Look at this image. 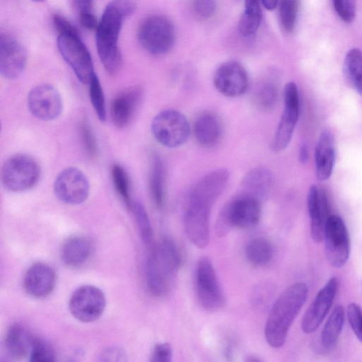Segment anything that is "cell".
<instances>
[{
    "mask_svg": "<svg viewBox=\"0 0 362 362\" xmlns=\"http://www.w3.org/2000/svg\"><path fill=\"white\" fill-rule=\"evenodd\" d=\"M131 0H113L105 7L96 29V47L106 71L116 74L121 69L122 57L118 46L124 20L136 11Z\"/></svg>",
    "mask_w": 362,
    "mask_h": 362,
    "instance_id": "obj_1",
    "label": "cell"
},
{
    "mask_svg": "<svg viewBox=\"0 0 362 362\" xmlns=\"http://www.w3.org/2000/svg\"><path fill=\"white\" fill-rule=\"evenodd\" d=\"M308 295L306 284L295 283L278 297L266 322L264 334L267 343L274 348L282 346L289 328L305 303Z\"/></svg>",
    "mask_w": 362,
    "mask_h": 362,
    "instance_id": "obj_2",
    "label": "cell"
},
{
    "mask_svg": "<svg viewBox=\"0 0 362 362\" xmlns=\"http://www.w3.org/2000/svg\"><path fill=\"white\" fill-rule=\"evenodd\" d=\"M182 264V256L176 243L163 238L151 247L146 262V280L149 291L163 296L170 289Z\"/></svg>",
    "mask_w": 362,
    "mask_h": 362,
    "instance_id": "obj_3",
    "label": "cell"
},
{
    "mask_svg": "<svg viewBox=\"0 0 362 362\" xmlns=\"http://www.w3.org/2000/svg\"><path fill=\"white\" fill-rule=\"evenodd\" d=\"M262 214L261 200L251 196L238 194L221 213L216 232L225 235L232 228H251L258 223Z\"/></svg>",
    "mask_w": 362,
    "mask_h": 362,
    "instance_id": "obj_4",
    "label": "cell"
},
{
    "mask_svg": "<svg viewBox=\"0 0 362 362\" xmlns=\"http://www.w3.org/2000/svg\"><path fill=\"white\" fill-rule=\"evenodd\" d=\"M40 173V166L33 157L18 153L10 156L3 163L1 180L7 190L22 192L37 185Z\"/></svg>",
    "mask_w": 362,
    "mask_h": 362,
    "instance_id": "obj_5",
    "label": "cell"
},
{
    "mask_svg": "<svg viewBox=\"0 0 362 362\" xmlns=\"http://www.w3.org/2000/svg\"><path fill=\"white\" fill-rule=\"evenodd\" d=\"M175 28L171 21L163 15H151L141 23L137 37L148 53L161 55L169 52L175 42Z\"/></svg>",
    "mask_w": 362,
    "mask_h": 362,
    "instance_id": "obj_6",
    "label": "cell"
},
{
    "mask_svg": "<svg viewBox=\"0 0 362 362\" xmlns=\"http://www.w3.org/2000/svg\"><path fill=\"white\" fill-rule=\"evenodd\" d=\"M151 129L155 139L167 148L182 146L190 134L187 117L173 109L164 110L156 114L151 121Z\"/></svg>",
    "mask_w": 362,
    "mask_h": 362,
    "instance_id": "obj_7",
    "label": "cell"
},
{
    "mask_svg": "<svg viewBox=\"0 0 362 362\" xmlns=\"http://www.w3.org/2000/svg\"><path fill=\"white\" fill-rule=\"evenodd\" d=\"M57 46L78 81L88 84L95 73L90 54L81 40L78 31L59 34Z\"/></svg>",
    "mask_w": 362,
    "mask_h": 362,
    "instance_id": "obj_8",
    "label": "cell"
},
{
    "mask_svg": "<svg viewBox=\"0 0 362 362\" xmlns=\"http://www.w3.org/2000/svg\"><path fill=\"white\" fill-rule=\"evenodd\" d=\"M195 288L200 305L215 312L225 305L226 298L213 264L208 257H202L196 267Z\"/></svg>",
    "mask_w": 362,
    "mask_h": 362,
    "instance_id": "obj_9",
    "label": "cell"
},
{
    "mask_svg": "<svg viewBox=\"0 0 362 362\" xmlns=\"http://www.w3.org/2000/svg\"><path fill=\"white\" fill-rule=\"evenodd\" d=\"M105 306L104 293L93 285H83L76 288L69 303L71 314L83 322H91L99 319Z\"/></svg>",
    "mask_w": 362,
    "mask_h": 362,
    "instance_id": "obj_10",
    "label": "cell"
},
{
    "mask_svg": "<svg viewBox=\"0 0 362 362\" xmlns=\"http://www.w3.org/2000/svg\"><path fill=\"white\" fill-rule=\"evenodd\" d=\"M283 96V112L272 143L275 151H281L289 144L300 112L298 89L294 82H288L285 85Z\"/></svg>",
    "mask_w": 362,
    "mask_h": 362,
    "instance_id": "obj_11",
    "label": "cell"
},
{
    "mask_svg": "<svg viewBox=\"0 0 362 362\" xmlns=\"http://www.w3.org/2000/svg\"><path fill=\"white\" fill-rule=\"evenodd\" d=\"M323 240L328 262L334 267H343L349 257L350 241L346 225L339 216L330 215Z\"/></svg>",
    "mask_w": 362,
    "mask_h": 362,
    "instance_id": "obj_12",
    "label": "cell"
},
{
    "mask_svg": "<svg viewBox=\"0 0 362 362\" xmlns=\"http://www.w3.org/2000/svg\"><path fill=\"white\" fill-rule=\"evenodd\" d=\"M53 189L59 201L66 204L76 205L87 199L90 185L87 177L81 170L70 167L58 174Z\"/></svg>",
    "mask_w": 362,
    "mask_h": 362,
    "instance_id": "obj_13",
    "label": "cell"
},
{
    "mask_svg": "<svg viewBox=\"0 0 362 362\" xmlns=\"http://www.w3.org/2000/svg\"><path fill=\"white\" fill-rule=\"evenodd\" d=\"M28 107L36 118L43 121H52L61 115L63 103L57 88L49 84H40L29 92Z\"/></svg>",
    "mask_w": 362,
    "mask_h": 362,
    "instance_id": "obj_14",
    "label": "cell"
},
{
    "mask_svg": "<svg viewBox=\"0 0 362 362\" xmlns=\"http://www.w3.org/2000/svg\"><path fill=\"white\" fill-rule=\"evenodd\" d=\"M213 82L215 88L221 95L235 98L247 91L249 77L242 64L235 61H228L217 68Z\"/></svg>",
    "mask_w": 362,
    "mask_h": 362,
    "instance_id": "obj_15",
    "label": "cell"
},
{
    "mask_svg": "<svg viewBox=\"0 0 362 362\" xmlns=\"http://www.w3.org/2000/svg\"><path fill=\"white\" fill-rule=\"evenodd\" d=\"M211 207L188 200L184 216V225L189 240L197 247L204 248L210 238Z\"/></svg>",
    "mask_w": 362,
    "mask_h": 362,
    "instance_id": "obj_16",
    "label": "cell"
},
{
    "mask_svg": "<svg viewBox=\"0 0 362 362\" xmlns=\"http://www.w3.org/2000/svg\"><path fill=\"white\" fill-rule=\"evenodd\" d=\"M27 63V52L21 43L12 35H0V73L7 79H15L23 72Z\"/></svg>",
    "mask_w": 362,
    "mask_h": 362,
    "instance_id": "obj_17",
    "label": "cell"
},
{
    "mask_svg": "<svg viewBox=\"0 0 362 362\" xmlns=\"http://www.w3.org/2000/svg\"><path fill=\"white\" fill-rule=\"evenodd\" d=\"M338 288V280L331 278L320 290L305 313L301 328L305 333L314 332L322 322L329 310Z\"/></svg>",
    "mask_w": 362,
    "mask_h": 362,
    "instance_id": "obj_18",
    "label": "cell"
},
{
    "mask_svg": "<svg viewBox=\"0 0 362 362\" xmlns=\"http://www.w3.org/2000/svg\"><path fill=\"white\" fill-rule=\"evenodd\" d=\"M229 180V172L220 168L202 177L194 186L189 200L199 202L212 207L223 192Z\"/></svg>",
    "mask_w": 362,
    "mask_h": 362,
    "instance_id": "obj_19",
    "label": "cell"
},
{
    "mask_svg": "<svg viewBox=\"0 0 362 362\" xmlns=\"http://www.w3.org/2000/svg\"><path fill=\"white\" fill-rule=\"evenodd\" d=\"M307 203L311 237L315 243H320L323 240L326 224L331 215L327 197L322 189L313 185L309 189Z\"/></svg>",
    "mask_w": 362,
    "mask_h": 362,
    "instance_id": "obj_20",
    "label": "cell"
},
{
    "mask_svg": "<svg viewBox=\"0 0 362 362\" xmlns=\"http://www.w3.org/2000/svg\"><path fill=\"white\" fill-rule=\"evenodd\" d=\"M143 96L140 86L127 88L119 92L112 100L110 116L112 122L118 128L125 127L133 118Z\"/></svg>",
    "mask_w": 362,
    "mask_h": 362,
    "instance_id": "obj_21",
    "label": "cell"
},
{
    "mask_svg": "<svg viewBox=\"0 0 362 362\" xmlns=\"http://www.w3.org/2000/svg\"><path fill=\"white\" fill-rule=\"evenodd\" d=\"M56 284V274L48 264L37 262L30 266L23 277V288L30 296L42 298L49 296Z\"/></svg>",
    "mask_w": 362,
    "mask_h": 362,
    "instance_id": "obj_22",
    "label": "cell"
},
{
    "mask_svg": "<svg viewBox=\"0 0 362 362\" xmlns=\"http://www.w3.org/2000/svg\"><path fill=\"white\" fill-rule=\"evenodd\" d=\"M93 252V245L83 235H74L67 238L62 245L60 256L63 263L71 268L84 266Z\"/></svg>",
    "mask_w": 362,
    "mask_h": 362,
    "instance_id": "obj_23",
    "label": "cell"
},
{
    "mask_svg": "<svg viewBox=\"0 0 362 362\" xmlns=\"http://www.w3.org/2000/svg\"><path fill=\"white\" fill-rule=\"evenodd\" d=\"M335 159V144L332 134L325 130L320 134L315 150V170L317 179L325 181L331 176Z\"/></svg>",
    "mask_w": 362,
    "mask_h": 362,
    "instance_id": "obj_24",
    "label": "cell"
},
{
    "mask_svg": "<svg viewBox=\"0 0 362 362\" xmlns=\"http://www.w3.org/2000/svg\"><path fill=\"white\" fill-rule=\"evenodd\" d=\"M193 132L196 141L200 146L205 148L211 147L221 138V122L214 112H204L196 118Z\"/></svg>",
    "mask_w": 362,
    "mask_h": 362,
    "instance_id": "obj_25",
    "label": "cell"
},
{
    "mask_svg": "<svg viewBox=\"0 0 362 362\" xmlns=\"http://www.w3.org/2000/svg\"><path fill=\"white\" fill-rule=\"evenodd\" d=\"M273 182L270 170L257 167L248 171L240 184V194L256 197L261 200L269 192Z\"/></svg>",
    "mask_w": 362,
    "mask_h": 362,
    "instance_id": "obj_26",
    "label": "cell"
},
{
    "mask_svg": "<svg viewBox=\"0 0 362 362\" xmlns=\"http://www.w3.org/2000/svg\"><path fill=\"white\" fill-rule=\"evenodd\" d=\"M34 336L21 324L12 325L6 334L4 347L7 355L18 360L29 356Z\"/></svg>",
    "mask_w": 362,
    "mask_h": 362,
    "instance_id": "obj_27",
    "label": "cell"
},
{
    "mask_svg": "<svg viewBox=\"0 0 362 362\" xmlns=\"http://www.w3.org/2000/svg\"><path fill=\"white\" fill-rule=\"evenodd\" d=\"M149 189L151 198L158 208H161L165 201V170L160 157L153 153L151 158Z\"/></svg>",
    "mask_w": 362,
    "mask_h": 362,
    "instance_id": "obj_28",
    "label": "cell"
},
{
    "mask_svg": "<svg viewBox=\"0 0 362 362\" xmlns=\"http://www.w3.org/2000/svg\"><path fill=\"white\" fill-rule=\"evenodd\" d=\"M343 68L349 85L362 96V51L358 48L350 49L345 56Z\"/></svg>",
    "mask_w": 362,
    "mask_h": 362,
    "instance_id": "obj_29",
    "label": "cell"
},
{
    "mask_svg": "<svg viewBox=\"0 0 362 362\" xmlns=\"http://www.w3.org/2000/svg\"><path fill=\"white\" fill-rule=\"evenodd\" d=\"M345 319V311L341 305L335 307L325 323L321 333V344L327 349H332L337 342Z\"/></svg>",
    "mask_w": 362,
    "mask_h": 362,
    "instance_id": "obj_30",
    "label": "cell"
},
{
    "mask_svg": "<svg viewBox=\"0 0 362 362\" xmlns=\"http://www.w3.org/2000/svg\"><path fill=\"white\" fill-rule=\"evenodd\" d=\"M260 2V0H245V9L238 23L242 35L250 37L257 32L262 19Z\"/></svg>",
    "mask_w": 362,
    "mask_h": 362,
    "instance_id": "obj_31",
    "label": "cell"
},
{
    "mask_svg": "<svg viewBox=\"0 0 362 362\" xmlns=\"http://www.w3.org/2000/svg\"><path fill=\"white\" fill-rule=\"evenodd\" d=\"M245 255L251 264L255 266H265L273 258V245L264 238H255L247 243Z\"/></svg>",
    "mask_w": 362,
    "mask_h": 362,
    "instance_id": "obj_32",
    "label": "cell"
},
{
    "mask_svg": "<svg viewBox=\"0 0 362 362\" xmlns=\"http://www.w3.org/2000/svg\"><path fill=\"white\" fill-rule=\"evenodd\" d=\"M279 96V88L276 82L265 81L261 83L254 92L255 104L262 110H269L276 105Z\"/></svg>",
    "mask_w": 362,
    "mask_h": 362,
    "instance_id": "obj_33",
    "label": "cell"
},
{
    "mask_svg": "<svg viewBox=\"0 0 362 362\" xmlns=\"http://www.w3.org/2000/svg\"><path fill=\"white\" fill-rule=\"evenodd\" d=\"M299 8L298 0H280L279 4V23L288 33L295 28Z\"/></svg>",
    "mask_w": 362,
    "mask_h": 362,
    "instance_id": "obj_34",
    "label": "cell"
},
{
    "mask_svg": "<svg viewBox=\"0 0 362 362\" xmlns=\"http://www.w3.org/2000/svg\"><path fill=\"white\" fill-rule=\"evenodd\" d=\"M111 176L116 192L127 207L132 208L130 182L127 171L122 165L115 164L112 167Z\"/></svg>",
    "mask_w": 362,
    "mask_h": 362,
    "instance_id": "obj_35",
    "label": "cell"
},
{
    "mask_svg": "<svg viewBox=\"0 0 362 362\" xmlns=\"http://www.w3.org/2000/svg\"><path fill=\"white\" fill-rule=\"evenodd\" d=\"M136 222L144 243L153 247V233L148 214L143 204L139 202H134L132 206Z\"/></svg>",
    "mask_w": 362,
    "mask_h": 362,
    "instance_id": "obj_36",
    "label": "cell"
},
{
    "mask_svg": "<svg viewBox=\"0 0 362 362\" xmlns=\"http://www.w3.org/2000/svg\"><path fill=\"white\" fill-rule=\"evenodd\" d=\"M88 86L90 99L95 112L100 122H105L106 119L105 96L98 77L95 74L91 78Z\"/></svg>",
    "mask_w": 362,
    "mask_h": 362,
    "instance_id": "obj_37",
    "label": "cell"
},
{
    "mask_svg": "<svg viewBox=\"0 0 362 362\" xmlns=\"http://www.w3.org/2000/svg\"><path fill=\"white\" fill-rule=\"evenodd\" d=\"M30 361H54L55 352L52 345L39 337H34L29 354Z\"/></svg>",
    "mask_w": 362,
    "mask_h": 362,
    "instance_id": "obj_38",
    "label": "cell"
},
{
    "mask_svg": "<svg viewBox=\"0 0 362 362\" xmlns=\"http://www.w3.org/2000/svg\"><path fill=\"white\" fill-rule=\"evenodd\" d=\"M337 16L345 23H351L356 16V0H332Z\"/></svg>",
    "mask_w": 362,
    "mask_h": 362,
    "instance_id": "obj_39",
    "label": "cell"
},
{
    "mask_svg": "<svg viewBox=\"0 0 362 362\" xmlns=\"http://www.w3.org/2000/svg\"><path fill=\"white\" fill-rule=\"evenodd\" d=\"M346 316L351 328L362 342V310L354 303H350L346 309Z\"/></svg>",
    "mask_w": 362,
    "mask_h": 362,
    "instance_id": "obj_40",
    "label": "cell"
},
{
    "mask_svg": "<svg viewBox=\"0 0 362 362\" xmlns=\"http://www.w3.org/2000/svg\"><path fill=\"white\" fill-rule=\"evenodd\" d=\"M80 133L86 153L90 157H95L98 153L97 143L93 130L87 122H81Z\"/></svg>",
    "mask_w": 362,
    "mask_h": 362,
    "instance_id": "obj_41",
    "label": "cell"
},
{
    "mask_svg": "<svg viewBox=\"0 0 362 362\" xmlns=\"http://www.w3.org/2000/svg\"><path fill=\"white\" fill-rule=\"evenodd\" d=\"M173 357V349L170 344L163 342L157 344L151 353L150 361L152 362H170Z\"/></svg>",
    "mask_w": 362,
    "mask_h": 362,
    "instance_id": "obj_42",
    "label": "cell"
},
{
    "mask_svg": "<svg viewBox=\"0 0 362 362\" xmlns=\"http://www.w3.org/2000/svg\"><path fill=\"white\" fill-rule=\"evenodd\" d=\"M192 7L195 13L202 18H210L216 12L215 0H192Z\"/></svg>",
    "mask_w": 362,
    "mask_h": 362,
    "instance_id": "obj_43",
    "label": "cell"
},
{
    "mask_svg": "<svg viewBox=\"0 0 362 362\" xmlns=\"http://www.w3.org/2000/svg\"><path fill=\"white\" fill-rule=\"evenodd\" d=\"M53 24L59 34L78 31L76 28L69 20L59 14L54 15Z\"/></svg>",
    "mask_w": 362,
    "mask_h": 362,
    "instance_id": "obj_44",
    "label": "cell"
},
{
    "mask_svg": "<svg viewBox=\"0 0 362 362\" xmlns=\"http://www.w3.org/2000/svg\"><path fill=\"white\" fill-rule=\"evenodd\" d=\"M125 352L119 348L111 347L107 348L100 354L101 361H126Z\"/></svg>",
    "mask_w": 362,
    "mask_h": 362,
    "instance_id": "obj_45",
    "label": "cell"
},
{
    "mask_svg": "<svg viewBox=\"0 0 362 362\" xmlns=\"http://www.w3.org/2000/svg\"><path fill=\"white\" fill-rule=\"evenodd\" d=\"M79 23L81 25L87 30H96L98 25V21L91 11H85L78 13Z\"/></svg>",
    "mask_w": 362,
    "mask_h": 362,
    "instance_id": "obj_46",
    "label": "cell"
},
{
    "mask_svg": "<svg viewBox=\"0 0 362 362\" xmlns=\"http://www.w3.org/2000/svg\"><path fill=\"white\" fill-rule=\"evenodd\" d=\"M269 285L264 284L259 286L253 293L252 300L255 305H264L269 298L271 293Z\"/></svg>",
    "mask_w": 362,
    "mask_h": 362,
    "instance_id": "obj_47",
    "label": "cell"
},
{
    "mask_svg": "<svg viewBox=\"0 0 362 362\" xmlns=\"http://www.w3.org/2000/svg\"><path fill=\"white\" fill-rule=\"evenodd\" d=\"M78 13L93 11L94 0H73Z\"/></svg>",
    "mask_w": 362,
    "mask_h": 362,
    "instance_id": "obj_48",
    "label": "cell"
},
{
    "mask_svg": "<svg viewBox=\"0 0 362 362\" xmlns=\"http://www.w3.org/2000/svg\"><path fill=\"white\" fill-rule=\"evenodd\" d=\"M299 160L302 163H305L308 159V148L305 143H303L299 148Z\"/></svg>",
    "mask_w": 362,
    "mask_h": 362,
    "instance_id": "obj_49",
    "label": "cell"
},
{
    "mask_svg": "<svg viewBox=\"0 0 362 362\" xmlns=\"http://www.w3.org/2000/svg\"><path fill=\"white\" fill-rule=\"evenodd\" d=\"M260 1L267 10H273L278 4V0H260Z\"/></svg>",
    "mask_w": 362,
    "mask_h": 362,
    "instance_id": "obj_50",
    "label": "cell"
},
{
    "mask_svg": "<svg viewBox=\"0 0 362 362\" xmlns=\"http://www.w3.org/2000/svg\"><path fill=\"white\" fill-rule=\"evenodd\" d=\"M245 361L248 362H257L262 361V359L257 358L255 356H248L247 358H245Z\"/></svg>",
    "mask_w": 362,
    "mask_h": 362,
    "instance_id": "obj_51",
    "label": "cell"
},
{
    "mask_svg": "<svg viewBox=\"0 0 362 362\" xmlns=\"http://www.w3.org/2000/svg\"><path fill=\"white\" fill-rule=\"evenodd\" d=\"M32 1H35V2H43V1H45V0H32Z\"/></svg>",
    "mask_w": 362,
    "mask_h": 362,
    "instance_id": "obj_52",
    "label": "cell"
}]
</instances>
